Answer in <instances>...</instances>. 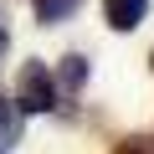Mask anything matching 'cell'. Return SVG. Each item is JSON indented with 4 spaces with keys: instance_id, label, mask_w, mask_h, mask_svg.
<instances>
[{
    "instance_id": "cell-8",
    "label": "cell",
    "mask_w": 154,
    "mask_h": 154,
    "mask_svg": "<svg viewBox=\"0 0 154 154\" xmlns=\"http://www.w3.org/2000/svg\"><path fill=\"white\" fill-rule=\"evenodd\" d=\"M149 67H154V51H149Z\"/></svg>"
},
{
    "instance_id": "cell-1",
    "label": "cell",
    "mask_w": 154,
    "mask_h": 154,
    "mask_svg": "<svg viewBox=\"0 0 154 154\" xmlns=\"http://www.w3.org/2000/svg\"><path fill=\"white\" fill-rule=\"evenodd\" d=\"M57 98H62V93H57L51 67H46V62H26L21 77H16V98H11V103H16L21 113H51Z\"/></svg>"
},
{
    "instance_id": "cell-7",
    "label": "cell",
    "mask_w": 154,
    "mask_h": 154,
    "mask_svg": "<svg viewBox=\"0 0 154 154\" xmlns=\"http://www.w3.org/2000/svg\"><path fill=\"white\" fill-rule=\"evenodd\" d=\"M11 46V26H5V11H0V51Z\"/></svg>"
},
{
    "instance_id": "cell-5",
    "label": "cell",
    "mask_w": 154,
    "mask_h": 154,
    "mask_svg": "<svg viewBox=\"0 0 154 154\" xmlns=\"http://www.w3.org/2000/svg\"><path fill=\"white\" fill-rule=\"evenodd\" d=\"M31 5H36V21L41 26H57V21H67L77 5H82V0H31Z\"/></svg>"
},
{
    "instance_id": "cell-4",
    "label": "cell",
    "mask_w": 154,
    "mask_h": 154,
    "mask_svg": "<svg viewBox=\"0 0 154 154\" xmlns=\"http://www.w3.org/2000/svg\"><path fill=\"white\" fill-rule=\"evenodd\" d=\"M21 123H26V113H21L16 103H5V98H0V154H5V149L21 139Z\"/></svg>"
},
{
    "instance_id": "cell-6",
    "label": "cell",
    "mask_w": 154,
    "mask_h": 154,
    "mask_svg": "<svg viewBox=\"0 0 154 154\" xmlns=\"http://www.w3.org/2000/svg\"><path fill=\"white\" fill-rule=\"evenodd\" d=\"M113 154H154V134H128L113 144Z\"/></svg>"
},
{
    "instance_id": "cell-2",
    "label": "cell",
    "mask_w": 154,
    "mask_h": 154,
    "mask_svg": "<svg viewBox=\"0 0 154 154\" xmlns=\"http://www.w3.org/2000/svg\"><path fill=\"white\" fill-rule=\"evenodd\" d=\"M149 5L154 0H103V21H108V31H134L149 16Z\"/></svg>"
},
{
    "instance_id": "cell-3",
    "label": "cell",
    "mask_w": 154,
    "mask_h": 154,
    "mask_svg": "<svg viewBox=\"0 0 154 154\" xmlns=\"http://www.w3.org/2000/svg\"><path fill=\"white\" fill-rule=\"evenodd\" d=\"M88 72H93V67H88V57H82V51L62 57V67L51 72V77H57V93H82V88H88Z\"/></svg>"
}]
</instances>
